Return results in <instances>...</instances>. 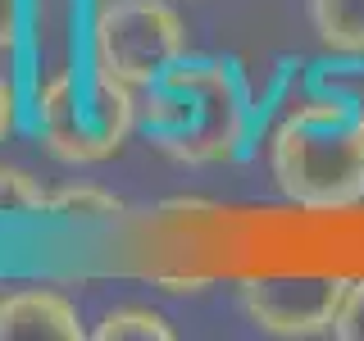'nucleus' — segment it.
Returning <instances> with one entry per match:
<instances>
[{
    "label": "nucleus",
    "instance_id": "f257e3e1",
    "mask_svg": "<svg viewBox=\"0 0 364 341\" xmlns=\"http://www.w3.org/2000/svg\"><path fill=\"white\" fill-rule=\"evenodd\" d=\"M136 123L182 164H219L246 151L250 96L232 64L182 60L136 91Z\"/></svg>",
    "mask_w": 364,
    "mask_h": 341
},
{
    "label": "nucleus",
    "instance_id": "f03ea898",
    "mask_svg": "<svg viewBox=\"0 0 364 341\" xmlns=\"http://www.w3.org/2000/svg\"><path fill=\"white\" fill-rule=\"evenodd\" d=\"M273 182L291 205L337 214L364 200V105L323 96L296 105L269 146Z\"/></svg>",
    "mask_w": 364,
    "mask_h": 341
},
{
    "label": "nucleus",
    "instance_id": "7ed1b4c3",
    "mask_svg": "<svg viewBox=\"0 0 364 341\" xmlns=\"http://www.w3.org/2000/svg\"><path fill=\"white\" fill-rule=\"evenodd\" d=\"M82 50L96 68L141 91L187 60V28L164 0H96Z\"/></svg>",
    "mask_w": 364,
    "mask_h": 341
},
{
    "label": "nucleus",
    "instance_id": "20e7f679",
    "mask_svg": "<svg viewBox=\"0 0 364 341\" xmlns=\"http://www.w3.org/2000/svg\"><path fill=\"white\" fill-rule=\"evenodd\" d=\"M350 278L341 273H273L250 278L242 287V305L250 323L269 337H323L333 332Z\"/></svg>",
    "mask_w": 364,
    "mask_h": 341
},
{
    "label": "nucleus",
    "instance_id": "39448f33",
    "mask_svg": "<svg viewBox=\"0 0 364 341\" xmlns=\"http://www.w3.org/2000/svg\"><path fill=\"white\" fill-rule=\"evenodd\" d=\"M32 114H37V132L55 159H64V164H100V159H109V146L96 136L82 109V60L41 73L37 96H32Z\"/></svg>",
    "mask_w": 364,
    "mask_h": 341
},
{
    "label": "nucleus",
    "instance_id": "423d86ee",
    "mask_svg": "<svg viewBox=\"0 0 364 341\" xmlns=\"http://www.w3.org/2000/svg\"><path fill=\"white\" fill-rule=\"evenodd\" d=\"M77 305L50 287H23L0 296V341H82Z\"/></svg>",
    "mask_w": 364,
    "mask_h": 341
},
{
    "label": "nucleus",
    "instance_id": "0eeeda50",
    "mask_svg": "<svg viewBox=\"0 0 364 341\" xmlns=\"http://www.w3.org/2000/svg\"><path fill=\"white\" fill-rule=\"evenodd\" d=\"M314 37L337 55H364V0H310Z\"/></svg>",
    "mask_w": 364,
    "mask_h": 341
},
{
    "label": "nucleus",
    "instance_id": "6e6552de",
    "mask_svg": "<svg viewBox=\"0 0 364 341\" xmlns=\"http://www.w3.org/2000/svg\"><path fill=\"white\" fill-rule=\"evenodd\" d=\"M50 219H68V223H114L123 214V200L109 196L105 187H91V182H77V187H60L50 191Z\"/></svg>",
    "mask_w": 364,
    "mask_h": 341
},
{
    "label": "nucleus",
    "instance_id": "1a4fd4ad",
    "mask_svg": "<svg viewBox=\"0 0 364 341\" xmlns=\"http://www.w3.org/2000/svg\"><path fill=\"white\" fill-rule=\"evenodd\" d=\"M91 337L96 341H173V328H168L164 314L128 305V310H109Z\"/></svg>",
    "mask_w": 364,
    "mask_h": 341
},
{
    "label": "nucleus",
    "instance_id": "9d476101",
    "mask_svg": "<svg viewBox=\"0 0 364 341\" xmlns=\"http://www.w3.org/2000/svg\"><path fill=\"white\" fill-rule=\"evenodd\" d=\"M46 210H50V191L28 168L0 164V219H28V214H46Z\"/></svg>",
    "mask_w": 364,
    "mask_h": 341
},
{
    "label": "nucleus",
    "instance_id": "9b49d317",
    "mask_svg": "<svg viewBox=\"0 0 364 341\" xmlns=\"http://www.w3.org/2000/svg\"><path fill=\"white\" fill-rule=\"evenodd\" d=\"M333 337H341V341H364V278L350 282L346 305H341V314H337V323H333Z\"/></svg>",
    "mask_w": 364,
    "mask_h": 341
},
{
    "label": "nucleus",
    "instance_id": "f8f14e48",
    "mask_svg": "<svg viewBox=\"0 0 364 341\" xmlns=\"http://www.w3.org/2000/svg\"><path fill=\"white\" fill-rule=\"evenodd\" d=\"M28 28V0H0V55H9Z\"/></svg>",
    "mask_w": 364,
    "mask_h": 341
},
{
    "label": "nucleus",
    "instance_id": "ddd939ff",
    "mask_svg": "<svg viewBox=\"0 0 364 341\" xmlns=\"http://www.w3.org/2000/svg\"><path fill=\"white\" fill-rule=\"evenodd\" d=\"M14 105H18V96H14V82H9V77L0 73V141L9 136V128H14Z\"/></svg>",
    "mask_w": 364,
    "mask_h": 341
}]
</instances>
